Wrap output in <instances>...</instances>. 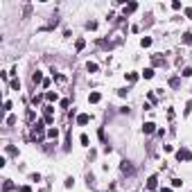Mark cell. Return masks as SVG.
<instances>
[{
  "mask_svg": "<svg viewBox=\"0 0 192 192\" xmlns=\"http://www.w3.org/2000/svg\"><path fill=\"white\" fill-rule=\"evenodd\" d=\"M45 133H47V131H45V120H38V122L34 124V131H32V138H34V140H41V138L45 136Z\"/></svg>",
  "mask_w": 192,
  "mask_h": 192,
  "instance_id": "cell-1",
  "label": "cell"
},
{
  "mask_svg": "<svg viewBox=\"0 0 192 192\" xmlns=\"http://www.w3.org/2000/svg\"><path fill=\"white\" fill-rule=\"evenodd\" d=\"M54 109L50 106V104H47V106H43V120H45V124H52L54 122Z\"/></svg>",
  "mask_w": 192,
  "mask_h": 192,
  "instance_id": "cell-2",
  "label": "cell"
},
{
  "mask_svg": "<svg viewBox=\"0 0 192 192\" xmlns=\"http://www.w3.org/2000/svg\"><path fill=\"white\" fill-rule=\"evenodd\" d=\"M176 160H192V154H190V149L181 147V149L176 151Z\"/></svg>",
  "mask_w": 192,
  "mask_h": 192,
  "instance_id": "cell-3",
  "label": "cell"
},
{
  "mask_svg": "<svg viewBox=\"0 0 192 192\" xmlns=\"http://www.w3.org/2000/svg\"><path fill=\"white\" fill-rule=\"evenodd\" d=\"M88 122H91V115H86V113H79V115H77V124H79V127H86Z\"/></svg>",
  "mask_w": 192,
  "mask_h": 192,
  "instance_id": "cell-4",
  "label": "cell"
},
{
  "mask_svg": "<svg viewBox=\"0 0 192 192\" xmlns=\"http://www.w3.org/2000/svg\"><path fill=\"white\" fill-rule=\"evenodd\" d=\"M156 185H158V176L154 174V176L147 179V190H156Z\"/></svg>",
  "mask_w": 192,
  "mask_h": 192,
  "instance_id": "cell-5",
  "label": "cell"
},
{
  "mask_svg": "<svg viewBox=\"0 0 192 192\" xmlns=\"http://www.w3.org/2000/svg\"><path fill=\"white\" fill-rule=\"evenodd\" d=\"M45 136L50 138V140H57V138H59V129H57V127H50V129H47V133H45Z\"/></svg>",
  "mask_w": 192,
  "mask_h": 192,
  "instance_id": "cell-6",
  "label": "cell"
},
{
  "mask_svg": "<svg viewBox=\"0 0 192 192\" xmlns=\"http://www.w3.org/2000/svg\"><path fill=\"white\" fill-rule=\"evenodd\" d=\"M136 9H138V2H129V5H124V16H127V14H133Z\"/></svg>",
  "mask_w": 192,
  "mask_h": 192,
  "instance_id": "cell-7",
  "label": "cell"
},
{
  "mask_svg": "<svg viewBox=\"0 0 192 192\" xmlns=\"http://www.w3.org/2000/svg\"><path fill=\"white\" fill-rule=\"evenodd\" d=\"M142 131H145V133H154V131H156V124H154V122H145V124H142Z\"/></svg>",
  "mask_w": 192,
  "mask_h": 192,
  "instance_id": "cell-8",
  "label": "cell"
},
{
  "mask_svg": "<svg viewBox=\"0 0 192 192\" xmlns=\"http://www.w3.org/2000/svg\"><path fill=\"white\" fill-rule=\"evenodd\" d=\"M43 81H45V79H43V75H41V72H38V70H36V72L32 75V84L36 86V84H43Z\"/></svg>",
  "mask_w": 192,
  "mask_h": 192,
  "instance_id": "cell-9",
  "label": "cell"
},
{
  "mask_svg": "<svg viewBox=\"0 0 192 192\" xmlns=\"http://www.w3.org/2000/svg\"><path fill=\"white\" fill-rule=\"evenodd\" d=\"M100 100H102V95H100V93H91V95H88V102H91V104H97Z\"/></svg>",
  "mask_w": 192,
  "mask_h": 192,
  "instance_id": "cell-10",
  "label": "cell"
},
{
  "mask_svg": "<svg viewBox=\"0 0 192 192\" xmlns=\"http://www.w3.org/2000/svg\"><path fill=\"white\" fill-rule=\"evenodd\" d=\"M84 47H86V41H84V38H77V41H75V50L79 52V50H84Z\"/></svg>",
  "mask_w": 192,
  "mask_h": 192,
  "instance_id": "cell-11",
  "label": "cell"
},
{
  "mask_svg": "<svg viewBox=\"0 0 192 192\" xmlns=\"http://www.w3.org/2000/svg\"><path fill=\"white\" fill-rule=\"evenodd\" d=\"M12 190H14V183H12V181L7 179L5 183H2V192H12Z\"/></svg>",
  "mask_w": 192,
  "mask_h": 192,
  "instance_id": "cell-12",
  "label": "cell"
},
{
  "mask_svg": "<svg viewBox=\"0 0 192 192\" xmlns=\"http://www.w3.org/2000/svg\"><path fill=\"white\" fill-rule=\"evenodd\" d=\"M122 172H124V174H133V167L129 165V163H127V160H124V163H122Z\"/></svg>",
  "mask_w": 192,
  "mask_h": 192,
  "instance_id": "cell-13",
  "label": "cell"
},
{
  "mask_svg": "<svg viewBox=\"0 0 192 192\" xmlns=\"http://www.w3.org/2000/svg\"><path fill=\"white\" fill-rule=\"evenodd\" d=\"M142 77H145V79H151V77H154V68H145V70H142Z\"/></svg>",
  "mask_w": 192,
  "mask_h": 192,
  "instance_id": "cell-14",
  "label": "cell"
},
{
  "mask_svg": "<svg viewBox=\"0 0 192 192\" xmlns=\"http://www.w3.org/2000/svg\"><path fill=\"white\" fill-rule=\"evenodd\" d=\"M86 70H88V72H97V63L88 61V63H86Z\"/></svg>",
  "mask_w": 192,
  "mask_h": 192,
  "instance_id": "cell-15",
  "label": "cell"
},
{
  "mask_svg": "<svg viewBox=\"0 0 192 192\" xmlns=\"http://www.w3.org/2000/svg\"><path fill=\"white\" fill-rule=\"evenodd\" d=\"M45 100H47V102H57V93L47 91V93H45Z\"/></svg>",
  "mask_w": 192,
  "mask_h": 192,
  "instance_id": "cell-16",
  "label": "cell"
},
{
  "mask_svg": "<svg viewBox=\"0 0 192 192\" xmlns=\"http://www.w3.org/2000/svg\"><path fill=\"white\" fill-rule=\"evenodd\" d=\"M179 84H181L179 77H172V79H170V86H172V88H179Z\"/></svg>",
  "mask_w": 192,
  "mask_h": 192,
  "instance_id": "cell-17",
  "label": "cell"
},
{
  "mask_svg": "<svg viewBox=\"0 0 192 192\" xmlns=\"http://www.w3.org/2000/svg\"><path fill=\"white\" fill-rule=\"evenodd\" d=\"M9 88H12V91H21V81H18V79H14L12 84H9Z\"/></svg>",
  "mask_w": 192,
  "mask_h": 192,
  "instance_id": "cell-18",
  "label": "cell"
},
{
  "mask_svg": "<svg viewBox=\"0 0 192 192\" xmlns=\"http://www.w3.org/2000/svg\"><path fill=\"white\" fill-rule=\"evenodd\" d=\"M79 142H81L84 147H88V142H91V140H88V136H86V133H81V136H79Z\"/></svg>",
  "mask_w": 192,
  "mask_h": 192,
  "instance_id": "cell-19",
  "label": "cell"
},
{
  "mask_svg": "<svg viewBox=\"0 0 192 192\" xmlns=\"http://www.w3.org/2000/svg\"><path fill=\"white\" fill-rule=\"evenodd\" d=\"M127 79H129L131 84H133V81H138V72H129V75H127Z\"/></svg>",
  "mask_w": 192,
  "mask_h": 192,
  "instance_id": "cell-20",
  "label": "cell"
},
{
  "mask_svg": "<svg viewBox=\"0 0 192 192\" xmlns=\"http://www.w3.org/2000/svg\"><path fill=\"white\" fill-rule=\"evenodd\" d=\"M140 45H142V47H149V45H151V38H149V36H145V38L140 41Z\"/></svg>",
  "mask_w": 192,
  "mask_h": 192,
  "instance_id": "cell-21",
  "label": "cell"
},
{
  "mask_svg": "<svg viewBox=\"0 0 192 192\" xmlns=\"http://www.w3.org/2000/svg\"><path fill=\"white\" fill-rule=\"evenodd\" d=\"M14 124H16V115H9V118H7V127H14Z\"/></svg>",
  "mask_w": 192,
  "mask_h": 192,
  "instance_id": "cell-22",
  "label": "cell"
},
{
  "mask_svg": "<svg viewBox=\"0 0 192 192\" xmlns=\"http://www.w3.org/2000/svg\"><path fill=\"white\" fill-rule=\"evenodd\" d=\"M181 185H183V181H181V179H172V188H181Z\"/></svg>",
  "mask_w": 192,
  "mask_h": 192,
  "instance_id": "cell-23",
  "label": "cell"
},
{
  "mask_svg": "<svg viewBox=\"0 0 192 192\" xmlns=\"http://www.w3.org/2000/svg\"><path fill=\"white\" fill-rule=\"evenodd\" d=\"M151 61H154V66H163V63H165V61H163V57H154Z\"/></svg>",
  "mask_w": 192,
  "mask_h": 192,
  "instance_id": "cell-24",
  "label": "cell"
},
{
  "mask_svg": "<svg viewBox=\"0 0 192 192\" xmlns=\"http://www.w3.org/2000/svg\"><path fill=\"white\" fill-rule=\"evenodd\" d=\"M183 43H192V34H190V32L183 34Z\"/></svg>",
  "mask_w": 192,
  "mask_h": 192,
  "instance_id": "cell-25",
  "label": "cell"
},
{
  "mask_svg": "<svg viewBox=\"0 0 192 192\" xmlns=\"http://www.w3.org/2000/svg\"><path fill=\"white\" fill-rule=\"evenodd\" d=\"M190 111H192V102H188V104H185V109H183V115H190Z\"/></svg>",
  "mask_w": 192,
  "mask_h": 192,
  "instance_id": "cell-26",
  "label": "cell"
},
{
  "mask_svg": "<svg viewBox=\"0 0 192 192\" xmlns=\"http://www.w3.org/2000/svg\"><path fill=\"white\" fill-rule=\"evenodd\" d=\"M72 183H75V181H72V176H68V179L63 181V185H66V188H72Z\"/></svg>",
  "mask_w": 192,
  "mask_h": 192,
  "instance_id": "cell-27",
  "label": "cell"
},
{
  "mask_svg": "<svg viewBox=\"0 0 192 192\" xmlns=\"http://www.w3.org/2000/svg\"><path fill=\"white\" fill-rule=\"evenodd\" d=\"M7 154H12V156H16L18 151H16V147H12V145H9V147H7Z\"/></svg>",
  "mask_w": 192,
  "mask_h": 192,
  "instance_id": "cell-28",
  "label": "cell"
},
{
  "mask_svg": "<svg viewBox=\"0 0 192 192\" xmlns=\"http://www.w3.org/2000/svg\"><path fill=\"white\" fill-rule=\"evenodd\" d=\"M86 27H88V30H97V23H95V21H91V23L86 25Z\"/></svg>",
  "mask_w": 192,
  "mask_h": 192,
  "instance_id": "cell-29",
  "label": "cell"
},
{
  "mask_svg": "<svg viewBox=\"0 0 192 192\" xmlns=\"http://www.w3.org/2000/svg\"><path fill=\"white\" fill-rule=\"evenodd\" d=\"M18 192H32V188H30V185H23V188L18 190Z\"/></svg>",
  "mask_w": 192,
  "mask_h": 192,
  "instance_id": "cell-30",
  "label": "cell"
},
{
  "mask_svg": "<svg viewBox=\"0 0 192 192\" xmlns=\"http://www.w3.org/2000/svg\"><path fill=\"white\" fill-rule=\"evenodd\" d=\"M190 75H192V68H185L183 70V77H190Z\"/></svg>",
  "mask_w": 192,
  "mask_h": 192,
  "instance_id": "cell-31",
  "label": "cell"
},
{
  "mask_svg": "<svg viewBox=\"0 0 192 192\" xmlns=\"http://www.w3.org/2000/svg\"><path fill=\"white\" fill-rule=\"evenodd\" d=\"M185 16H188V18H192V9H185Z\"/></svg>",
  "mask_w": 192,
  "mask_h": 192,
  "instance_id": "cell-32",
  "label": "cell"
},
{
  "mask_svg": "<svg viewBox=\"0 0 192 192\" xmlns=\"http://www.w3.org/2000/svg\"><path fill=\"white\" fill-rule=\"evenodd\" d=\"M163 192H172V188H163Z\"/></svg>",
  "mask_w": 192,
  "mask_h": 192,
  "instance_id": "cell-33",
  "label": "cell"
}]
</instances>
